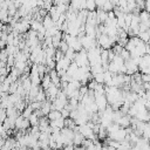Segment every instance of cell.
<instances>
[{
  "instance_id": "6da1fadb",
  "label": "cell",
  "mask_w": 150,
  "mask_h": 150,
  "mask_svg": "<svg viewBox=\"0 0 150 150\" xmlns=\"http://www.w3.org/2000/svg\"><path fill=\"white\" fill-rule=\"evenodd\" d=\"M101 50H102V48H100V46L91 47V48H89L87 50V56H88L89 66L101 63Z\"/></svg>"
},
{
  "instance_id": "7a4b0ae2",
  "label": "cell",
  "mask_w": 150,
  "mask_h": 150,
  "mask_svg": "<svg viewBox=\"0 0 150 150\" xmlns=\"http://www.w3.org/2000/svg\"><path fill=\"white\" fill-rule=\"evenodd\" d=\"M74 62L79 66V67H86L89 66V61H88V56H87V50L86 49H81L80 52L76 53Z\"/></svg>"
},
{
  "instance_id": "3957f363",
  "label": "cell",
  "mask_w": 150,
  "mask_h": 150,
  "mask_svg": "<svg viewBox=\"0 0 150 150\" xmlns=\"http://www.w3.org/2000/svg\"><path fill=\"white\" fill-rule=\"evenodd\" d=\"M80 41H81V43H82L83 49H86V50H88V49L91 48V47L98 46V45H97V41H95V39L90 38V36H88V35H84V36L80 38Z\"/></svg>"
},
{
  "instance_id": "277c9868",
  "label": "cell",
  "mask_w": 150,
  "mask_h": 150,
  "mask_svg": "<svg viewBox=\"0 0 150 150\" xmlns=\"http://www.w3.org/2000/svg\"><path fill=\"white\" fill-rule=\"evenodd\" d=\"M95 97V103L98 108V110H104L108 105V101H107V97H105V94H102V95H97V96H94Z\"/></svg>"
},
{
  "instance_id": "5b68a950",
  "label": "cell",
  "mask_w": 150,
  "mask_h": 150,
  "mask_svg": "<svg viewBox=\"0 0 150 150\" xmlns=\"http://www.w3.org/2000/svg\"><path fill=\"white\" fill-rule=\"evenodd\" d=\"M71 63V61L67 57V56H63L60 61L56 62V66H55V70L56 71H60V70H67V68L69 67V64Z\"/></svg>"
},
{
  "instance_id": "8992f818",
  "label": "cell",
  "mask_w": 150,
  "mask_h": 150,
  "mask_svg": "<svg viewBox=\"0 0 150 150\" xmlns=\"http://www.w3.org/2000/svg\"><path fill=\"white\" fill-rule=\"evenodd\" d=\"M96 19H97L98 25L100 23H104L107 21V19H108V12L103 11L102 8H98L96 11Z\"/></svg>"
},
{
  "instance_id": "52a82bcc",
  "label": "cell",
  "mask_w": 150,
  "mask_h": 150,
  "mask_svg": "<svg viewBox=\"0 0 150 150\" xmlns=\"http://www.w3.org/2000/svg\"><path fill=\"white\" fill-rule=\"evenodd\" d=\"M130 116L129 115H122L120 118H118V121L116 122L121 128H128V127H130Z\"/></svg>"
},
{
  "instance_id": "ba28073f",
  "label": "cell",
  "mask_w": 150,
  "mask_h": 150,
  "mask_svg": "<svg viewBox=\"0 0 150 150\" xmlns=\"http://www.w3.org/2000/svg\"><path fill=\"white\" fill-rule=\"evenodd\" d=\"M40 110L42 111V115H43V116H47V115L49 114V111L52 110V102L48 101V100L43 101V102L41 103V108H40Z\"/></svg>"
},
{
  "instance_id": "9c48e42d",
  "label": "cell",
  "mask_w": 150,
  "mask_h": 150,
  "mask_svg": "<svg viewBox=\"0 0 150 150\" xmlns=\"http://www.w3.org/2000/svg\"><path fill=\"white\" fill-rule=\"evenodd\" d=\"M41 84H42V89H43V90H47V89L53 84L49 74H45V75L42 76V79H41Z\"/></svg>"
},
{
  "instance_id": "30bf717a",
  "label": "cell",
  "mask_w": 150,
  "mask_h": 150,
  "mask_svg": "<svg viewBox=\"0 0 150 150\" xmlns=\"http://www.w3.org/2000/svg\"><path fill=\"white\" fill-rule=\"evenodd\" d=\"M83 139H84V137L79 131H74V136H73V144H74V146L81 145L82 142H83Z\"/></svg>"
},
{
  "instance_id": "8fae6325",
  "label": "cell",
  "mask_w": 150,
  "mask_h": 150,
  "mask_svg": "<svg viewBox=\"0 0 150 150\" xmlns=\"http://www.w3.org/2000/svg\"><path fill=\"white\" fill-rule=\"evenodd\" d=\"M42 25H43V27H45L46 29H48V28H50V27L56 26L55 21H53V19H52L49 15H46V16L43 18V20H42Z\"/></svg>"
},
{
  "instance_id": "7c38bea8",
  "label": "cell",
  "mask_w": 150,
  "mask_h": 150,
  "mask_svg": "<svg viewBox=\"0 0 150 150\" xmlns=\"http://www.w3.org/2000/svg\"><path fill=\"white\" fill-rule=\"evenodd\" d=\"M49 125L52 128H60V129H62L64 127V118L60 117V118H57L55 121H49Z\"/></svg>"
},
{
  "instance_id": "4fadbf2b",
  "label": "cell",
  "mask_w": 150,
  "mask_h": 150,
  "mask_svg": "<svg viewBox=\"0 0 150 150\" xmlns=\"http://www.w3.org/2000/svg\"><path fill=\"white\" fill-rule=\"evenodd\" d=\"M77 69H79V66L73 61L70 64H69V67L67 68V70H66V73L69 75V76H71V77H74V75H75V73L77 71Z\"/></svg>"
},
{
  "instance_id": "5bb4252c",
  "label": "cell",
  "mask_w": 150,
  "mask_h": 150,
  "mask_svg": "<svg viewBox=\"0 0 150 150\" xmlns=\"http://www.w3.org/2000/svg\"><path fill=\"white\" fill-rule=\"evenodd\" d=\"M138 16H139V22H150L149 19H150V13L146 12L145 9L139 12L138 13Z\"/></svg>"
},
{
  "instance_id": "9a60e30c",
  "label": "cell",
  "mask_w": 150,
  "mask_h": 150,
  "mask_svg": "<svg viewBox=\"0 0 150 150\" xmlns=\"http://www.w3.org/2000/svg\"><path fill=\"white\" fill-rule=\"evenodd\" d=\"M47 117H48L49 121H55V120H57V118H60L62 116H61V112L59 110H50L49 114L47 115Z\"/></svg>"
},
{
  "instance_id": "2e32d148",
  "label": "cell",
  "mask_w": 150,
  "mask_h": 150,
  "mask_svg": "<svg viewBox=\"0 0 150 150\" xmlns=\"http://www.w3.org/2000/svg\"><path fill=\"white\" fill-rule=\"evenodd\" d=\"M39 118H40V117H38L34 112H32V114H30V116L28 117L29 124H30L32 127H34V125H39Z\"/></svg>"
},
{
  "instance_id": "e0dca14e",
  "label": "cell",
  "mask_w": 150,
  "mask_h": 150,
  "mask_svg": "<svg viewBox=\"0 0 150 150\" xmlns=\"http://www.w3.org/2000/svg\"><path fill=\"white\" fill-rule=\"evenodd\" d=\"M93 79H94V81H96V82L100 83V84H103V83H104V76H103V73L93 74Z\"/></svg>"
},
{
  "instance_id": "ac0fdd59",
  "label": "cell",
  "mask_w": 150,
  "mask_h": 150,
  "mask_svg": "<svg viewBox=\"0 0 150 150\" xmlns=\"http://www.w3.org/2000/svg\"><path fill=\"white\" fill-rule=\"evenodd\" d=\"M75 55H76V52H75L73 48H70V47H69V48H68V50L64 53V56H67V57H68V59H69L71 62L74 61V59H75Z\"/></svg>"
},
{
  "instance_id": "d6986e66",
  "label": "cell",
  "mask_w": 150,
  "mask_h": 150,
  "mask_svg": "<svg viewBox=\"0 0 150 150\" xmlns=\"http://www.w3.org/2000/svg\"><path fill=\"white\" fill-rule=\"evenodd\" d=\"M137 36H138L142 41H144L145 43H148V42L150 41V35H149V33H148V32H139Z\"/></svg>"
},
{
  "instance_id": "ffe728a7",
  "label": "cell",
  "mask_w": 150,
  "mask_h": 150,
  "mask_svg": "<svg viewBox=\"0 0 150 150\" xmlns=\"http://www.w3.org/2000/svg\"><path fill=\"white\" fill-rule=\"evenodd\" d=\"M35 101H39V102L46 101V91H45L43 89H40V90H39L38 95H36V97H35Z\"/></svg>"
},
{
  "instance_id": "44dd1931",
  "label": "cell",
  "mask_w": 150,
  "mask_h": 150,
  "mask_svg": "<svg viewBox=\"0 0 150 150\" xmlns=\"http://www.w3.org/2000/svg\"><path fill=\"white\" fill-rule=\"evenodd\" d=\"M33 111H34V110H33V109H32V107H30V105L28 104V105H26V108H25V109H23V110L21 111V112H22L21 115H22V116H23L25 118H28V117L30 116V114H32Z\"/></svg>"
},
{
  "instance_id": "7402d4cb",
  "label": "cell",
  "mask_w": 150,
  "mask_h": 150,
  "mask_svg": "<svg viewBox=\"0 0 150 150\" xmlns=\"http://www.w3.org/2000/svg\"><path fill=\"white\" fill-rule=\"evenodd\" d=\"M68 48H69V46H68V43L66 42V41H63V40H61V42H60V45H59V47H57V49L59 50H61L63 54L68 50Z\"/></svg>"
},
{
  "instance_id": "603a6c76",
  "label": "cell",
  "mask_w": 150,
  "mask_h": 150,
  "mask_svg": "<svg viewBox=\"0 0 150 150\" xmlns=\"http://www.w3.org/2000/svg\"><path fill=\"white\" fill-rule=\"evenodd\" d=\"M102 9L105 11V12H110V11L114 9V6H112V4H111L109 0H105V2H104L103 6H102Z\"/></svg>"
},
{
  "instance_id": "cb8c5ba5",
  "label": "cell",
  "mask_w": 150,
  "mask_h": 150,
  "mask_svg": "<svg viewBox=\"0 0 150 150\" xmlns=\"http://www.w3.org/2000/svg\"><path fill=\"white\" fill-rule=\"evenodd\" d=\"M63 56H64V54H63L61 50L56 49V52H55V55H54V61H55V62H57V61H60V60H61Z\"/></svg>"
},
{
  "instance_id": "d4e9b609",
  "label": "cell",
  "mask_w": 150,
  "mask_h": 150,
  "mask_svg": "<svg viewBox=\"0 0 150 150\" xmlns=\"http://www.w3.org/2000/svg\"><path fill=\"white\" fill-rule=\"evenodd\" d=\"M6 117H7V114H6V109H2V108H0V125L4 123V121L6 120Z\"/></svg>"
},
{
  "instance_id": "484cf974",
  "label": "cell",
  "mask_w": 150,
  "mask_h": 150,
  "mask_svg": "<svg viewBox=\"0 0 150 150\" xmlns=\"http://www.w3.org/2000/svg\"><path fill=\"white\" fill-rule=\"evenodd\" d=\"M120 56L125 61V60H128V59H130V53L127 50V49H124L123 48V50L121 52V54H120Z\"/></svg>"
},
{
  "instance_id": "4316f807",
  "label": "cell",
  "mask_w": 150,
  "mask_h": 150,
  "mask_svg": "<svg viewBox=\"0 0 150 150\" xmlns=\"http://www.w3.org/2000/svg\"><path fill=\"white\" fill-rule=\"evenodd\" d=\"M41 103L42 102H39V101H34V102H30L29 105L32 107L33 110H36V109H40L41 108Z\"/></svg>"
},
{
  "instance_id": "83f0119b",
  "label": "cell",
  "mask_w": 150,
  "mask_h": 150,
  "mask_svg": "<svg viewBox=\"0 0 150 150\" xmlns=\"http://www.w3.org/2000/svg\"><path fill=\"white\" fill-rule=\"evenodd\" d=\"M60 112H61V116H62L63 118H67V117H69V112H70V110H68V109L64 107Z\"/></svg>"
},
{
  "instance_id": "f1b7e54d",
  "label": "cell",
  "mask_w": 150,
  "mask_h": 150,
  "mask_svg": "<svg viewBox=\"0 0 150 150\" xmlns=\"http://www.w3.org/2000/svg\"><path fill=\"white\" fill-rule=\"evenodd\" d=\"M141 80L142 82H150V74H141Z\"/></svg>"
},
{
  "instance_id": "f546056e",
  "label": "cell",
  "mask_w": 150,
  "mask_h": 150,
  "mask_svg": "<svg viewBox=\"0 0 150 150\" xmlns=\"http://www.w3.org/2000/svg\"><path fill=\"white\" fill-rule=\"evenodd\" d=\"M144 9L150 13V0H144Z\"/></svg>"
},
{
  "instance_id": "4dcf8cb0",
  "label": "cell",
  "mask_w": 150,
  "mask_h": 150,
  "mask_svg": "<svg viewBox=\"0 0 150 150\" xmlns=\"http://www.w3.org/2000/svg\"><path fill=\"white\" fill-rule=\"evenodd\" d=\"M105 2V0H95V4H96V7L97 8H102L103 4Z\"/></svg>"
},
{
  "instance_id": "1f68e13d",
  "label": "cell",
  "mask_w": 150,
  "mask_h": 150,
  "mask_svg": "<svg viewBox=\"0 0 150 150\" xmlns=\"http://www.w3.org/2000/svg\"><path fill=\"white\" fill-rule=\"evenodd\" d=\"M6 46H7V42L0 39V50H1V49H5V47H6Z\"/></svg>"
},
{
  "instance_id": "d6a6232c",
  "label": "cell",
  "mask_w": 150,
  "mask_h": 150,
  "mask_svg": "<svg viewBox=\"0 0 150 150\" xmlns=\"http://www.w3.org/2000/svg\"><path fill=\"white\" fill-rule=\"evenodd\" d=\"M109 1H110V2L112 4V6H114V7L118 5V0H109Z\"/></svg>"
},
{
  "instance_id": "836d02e7",
  "label": "cell",
  "mask_w": 150,
  "mask_h": 150,
  "mask_svg": "<svg viewBox=\"0 0 150 150\" xmlns=\"http://www.w3.org/2000/svg\"><path fill=\"white\" fill-rule=\"evenodd\" d=\"M127 1H128V2H130V1H134V0H127Z\"/></svg>"
}]
</instances>
